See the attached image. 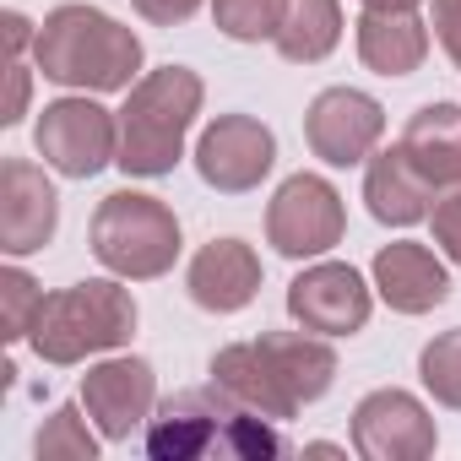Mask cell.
Returning a JSON list of instances; mask_svg holds the SVG:
<instances>
[{
	"instance_id": "30",
	"label": "cell",
	"mask_w": 461,
	"mask_h": 461,
	"mask_svg": "<svg viewBox=\"0 0 461 461\" xmlns=\"http://www.w3.org/2000/svg\"><path fill=\"white\" fill-rule=\"evenodd\" d=\"M0 23H6V55L17 60L28 44H39V33H33V23L23 17V12H6V17H0Z\"/></svg>"
},
{
	"instance_id": "18",
	"label": "cell",
	"mask_w": 461,
	"mask_h": 461,
	"mask_svg": "<svg viewBox=\"0 0 461 461\" xmlns=\"http://www.w3.org/2000/svg\"><path fill=\"white\" fill-rule=\"evenodd\" d=\"M358 60L375 77H412L429 60V28L418 12H369L358 17Z\"/></svg>"
},
{
	"instance_id": "32",
	"label": "cell",
	"mask_w": 461,
	"mask_h": 461,
	"mask_svg": "<svg viewBox=\"0 0 461 461\" xmlns=\"http://www.w3.org/2000/svg\"><path fill=\"white\" fill-rule=\"evenodd\" d=\"M304 456H342V445H326V439H315V445H304Z\"/></svg>"
},
{
	"instance_id": "7",
	"label": "cell",
	"mask_w": 461,
	"mask_h": 461,
	"mask_svg": "<svg viewBox=\"0 0 461 461\" xmlns=\"http://www.w3.org/2000/svg\"><path fill=\"white\" fill-rule=\"evenodd\" d=\"M277 163V136L256 114H217L195 141V174L217 195H245L256 190Z\"/></svg>"
},
{
	"instance_id": "19",
	"label": "cell",
	"mask_w": 461,
	"mask_h": 461,
	"mask_svg": "<svg viewBox=\"0 0 461 461\" xmlns=\"http://www.w3.org/2000/svg\"><path fill=\"white\" fill-rule=\"evenodd\" d=\"M256 342H261V353L272 358L277 380L288 385V396H294L299 407H310V402H321V396L331 391V380H337V353H331V342H326L321 331H267V337H256Z\"/></svg>"
},
{
	"instance_id": "28",
	"label": "cell",
	"mask_w": 461,
	"mask_h": 461,
	"mask_svg": "<svg viewBox=\"0 0 461 461\" xmlns=\"http://www.w3.org/2000/svg\"><path fill=\"white\" fill-rule=\"evenodd\" d=\"M131 6L158 28H174V23H190L201 12V0H131Z\"/></svg>"
},
{
	"instance_id": "10",
	"label": "cell",
	"mask_w": 461,
	"mask_h": 461,
	"mask_svg": "<svg viewBox=\"0 0 461 461\" xmlns=\"http://www.w3.org/2000/svg\"><path fill=\"white\" fill-rule=\"evenodd\" d=\"M380 136H385V109L358 87H326V93H315V104L304 114V141L331 168L369 163Z\"/></svg>"
},
{
	"instance_id": "15",
	"label": "cell",
	"mask_w": 461,
	"mask_h": 461,
	"mask_svg": "<svg viewBox=\"0 0 461 461\" xmlns=\"http://www.w3.org/2000/svg\"><path fill=\"white\" fill-rule=\"evenodd\" d=\"M369 272H375V294H380L396 315H429V310H439V304L450 299V272H445V261H439L429 245H418V240L385 245Z\"/></svg>"
},
{
	"instance_id": "8",
	"label": "cell",
	"mask_w": 461,
	"mask_h": 461,
	"mask_svg": "<svg viewBox=\"0 0 461 461\" xmlns=\"http://www.w3.org/2000/svg\"><path fill=\"white\" fill-rule=\"evenodd\" d=\"M240 402L212 391H179L147 418V456L158 461H195V456H228V429H234Z\"/></svg>"
},
{
	"instance_id": "13",
	"label": "cell",
	"mask_w": 461,
	"mask_h": 461,
	"mask_svg": "<svg viewBox=\"0 0 461 461\" xmlns=\"http://www.w3.org/2000/svg\"><path fill=\"white\" fill-rule=\"evenodd\" d=\"M55 228H60V195L44 179V168L28 158H6L0 163V250L33 256L55 240Z\"/></svg>"
},
{
	"instance_id": "25",
	"label": "cell",
	"mask_w": 461,
	"mask_h": 461,
	"mask_svg": "<svg viewBox=\"0 0 461 461\" xmlns=\"http://www.w3.org/2000/svg\"><path fill=\"white\" fill-rule=\"evenodd\" d=\"M44 288L23 272V267H6L0 272V337L6 342H23V337H33V326H39V310H44Z\"/></svg>"
},
{
	"instance_id": "9",
	"label": "cell",
	"mask_w": 461,
	"mask_h": 461,
	"mask_svg": "<svg viewBox=\"0 0 461 461\" xmlns=\"http://www.w3.org/2000/svg\"><path fill=\"white\" fill-rule=\"evenodd\" d=\"M434 418L412 391L380 385L353 407V450L364 461H423L434 456Z\"/></svg>"
},
{
	"instance_id": "14",
	"label": "cell",
	"mask_w": 461,
	"mask_h": 461,
	"mask_svg": "<svg viewBox=\"0 0 461 461\" xmlns=\"http://www.w3.org/2000/svg\"><path fill=\"white\" fill-rule=\"evenodd\" d=\"M185 288L206 315H240L261 294V256L245 240H212L195 250Z\"/></svg>"
},
{
	"instance_id": "17",
	"label": "cell",
	"mask_w": 461,
	"mask_h": 461,
	"mask_svg": "<svg viewBox=\"0 0 461 461\" xmlns=\"http://www.w3.org/2000/svg\"><path fill=\"white\" fill-rule=\"evenodd\" d=\"M212 385H217L222 396H234L240 407L272 418V423H288V418L299 412V402H294L288 385L277 380V369H272V358L261 353V342H234V348L212 353Z\"/></svg>"
},
{
	"instance_id": "5",
	"label": "cell",
	"mask_w": 461,
	"mask_h": 461,
	"mask_svg": "<svg viewBox=\"0 0 461 461\" xmlns=\"http://www.w3.org/2000/svg\"><path fill=\"white\" fill-rule=\"evenodd\" d=\"M348 234V206L337 195L331 179L321 174H294L277 185L272 206H267V240L277 256L288 261H321L326 250H337Z\"/></svg>"
},
{
	"instance_id": "2",
	"label": "cell",
	"mask_w": 461,
	"mask_h": 461,
	"mask_svg": "<svg viewBox=\"0 0 461 461\" xmlns=\"http://www.w3.org/2000/svg\"><path fill=\"white\" fill-rule=\"evenodd\" d=\"M201 77L190 66H163V71H147L131 93H125V109H120V168L136 174V179H158V174H174V163L185 158V136L201 114Z\"/></svg>"
},
{
	"instance_id": "20",
	"label": "cell",
	"mask_w": 461,
	"mask_h": 461,
	"mask_svg": "<svg viewBox=\"0 0 461 461\" xmlns=\"http://www.w3.org/2000/svg\"><path fill=\"white\" fill-rule=\"evenodd\" d=\"M402 147L429 174L434 190H456L461 185V104H423L407 120Z\"/></svg>"
},
{
	"instance_id": "11",
	"label": "cell",
	"mask_w": 461,
	"mask_h": 461,
	"mask_svg": "<svg viewBox=\"0 0 461 461\" xmlns=\"http://www.w3.org/2000/svg\"><path fill=\"white\" fill-rule=\"evenodd\" d=\"M288 315L304 326V331H321V337H353L369 326L375 315V294L369 283L342 267V261H315L304 267L294 283H288Z\"/></svg>"
},
{
	"instance_id": "1",
	"label": "cell",
	"mask_w": 461,
	"mask_h": 461,
	"mask_svg": "<svg viewBox=\"0 0 461 461\" xmlns=\"http://www.w3.org/2000/svg\"><path fill=\"white\" fill-rule=\"evenodd\" d=\"M33 60L71 93H131L141 82V39L98 6H55L39 23Z\"/></svg>"
},
{
	"instance_id": "31",
	"label": "cell",
	"mask_w": 461,
	"mask_h": 461,
	"mask_svg": "<svg viewBox=\"0 0 461 461\" xmlns=\"http://www.w3.org/2000/svg\"><path fill=\"white\" fill-rule=\"evenodd\" d=\"M364 6H369V12H418L423 0H364Z\"/></svg>"
},
{
	"instance_id": "26",
	"label": "cell",
	"mask_w": 461,
	"mask_h": 461,
	"mask_svg": "<svg viewBox=\"0 0 461 461\" xmlns=\"http://www.w3.org/2000/svg\"><path fill=\"white\" fill-rule=\"evenodd\" d=\"M434 245L445 261L461 267V185L450 195H434Z\"/></svg>"
},
{
	"instance_id": "21",
	"label": "cell",
	"mask_w": 461,
	"mask_h": 461,
	"mask_svg": "<svg viewBox=\"0 0 461 461\" xmlns=\"http://www.w3.org/2000/svg\"><path fill=\"white\" fill-rule=\"evenodd\" d=\"M277 55L294 66H315L342 44V0H288L283 28H277Z\"/></svg>"
},
{
	"instance_id": "3",
	"label": "cell",
	"mask_w": 461,
	"mask_h": 461,
	"mask_svg": "<svg viewBox=\"0 0 461 461\" xmlns=\"http://www.w3.org/2000/svg\"><path fill=\"white\" fill-rule=\"evenodd\" d=\"M136 337V299L131 288L109 283V277H87V283H71L60 294L44 299L39 310V326H33V353L44 364H82L93 353H114Z\"/></svg>"
},
{
	"instance_id": "12",
	"label": "cell",
	"mask_w": 461,
	"mask_h": 461,
	"mask_svg": "<svg viewBox=\"0 0 461 461\" xmlns=\"http://www.w3.org/2000/svg\"><path fill=\"white\" fill-rule=\"evenodd\" d=\"M82 407L104 439H131L158 407V375L147 358H104L82 375Z\"/></svg>"
},
{
	"instance_id": "23",
	"label": "cell",
	"mask_w": 461,
	"mask_h": 461,
	"mask_svg": "<svg viewBox=\"0 0 461 461\" xmlns=\"http://www.w3.org/2000/svg\"><path fill=\"white\" fill-rule=\"evenodd\" d=\"M283 6L288 0H212V23L217 33L240 39V44H261V39H277Z\"/></svg>"
},
{
	"instance_id": "22",
	"label": "cell",
	"mask_w": 461,
	"mask_h": 461,
	"mask_svg": "<svg viewBox=\"0 0 461 461\" xmlns=\"http://www.w3.org/2000/svg\"><path fill=\"white\" fill-rule=\"evenodd\" d=\"M418 380H423V391H429L439 407H456V412H461V326H456V331H439V337L418 353Z\"/></svg>"
},
{
	"instance_id": "4",
	"label": "cell",
	"mask_w": 461,
	"mask_h": 461,
	"mask_svg": "<svg viewBox=\"0 0 461 461\" xmlns=\"http://www.w3.org/2000/svg\"><path fill=\"white\" fill-rule=\"evenodd\" d=\"M93 256L125 277V283H152L174 272L179 261V217L168 201L141 195V190H114L93 212Z\"/></svg>"
},
{
	"instance_id": "24",
	"label": "cell",
	"mask_w": 461,
	"mask_h": 461,
	"mask_svg": "<svg viewBox=\"0 0 461 461\" xmlns=\"http://www.w3.org/2000/svg\"><path fill=\"white\" fill-rule=\"evenodd\" d=\"M82 412H87V407H60V412L39 429V439H33L39 461H93V456H98V434L87 429Z\"/></svg>"
},
{
	"instance_id": "6",
	"label": "cell",
	"mask_w": 461,
	"mask_h": 461,
	"mask_svg": "<svg viewBox=\"0 0 461 461\" xmlns=\"http://www.w3.org/2000/svg\"><path fill=\"white\" fill-rule=\"evenodd\" d=\"M33 147L55 174L93 179L98 168H109L120 158V114H109L87 93L82 98H55V104H44V114L33 125Z\"/></svg>"
},
{
	"instance_id": "16",
	"label": "cell",
	"mask_w": 461,
	"mask_h": 461,
	"mask_svg": "<svg viewBox=\"0 0 461 461\" xmlns=\"http://www.w3.org/2000/svg\"><path fill=\"white\" fill-rule=\"evenodd\" d=\"M364 201H369V217L385 222V228H412L434 212V185L429 174L407 158V147H385L369 158L364 168Z\"/></svg>"
},
{
	"instance_id": "29",
	"label": "cell",
	"mask_w": 461,
	"mask_h": 461,
	"mask_svg": "<svg viewBox=\"0 0 461 461\" xmlns=\"http://www.w3.org/2000/svg\"><path fill=\"white\" fill-rule=\"evenodd\" d=\"M28 114V71L12 60V93H6V114H0V125H17Z\"/></svg>"
},
{
	"instance_id": "27",
	"label": "cell",
	"mask_w": 461,
	"mask_h": 461,
	"mask_svg": "<svg viewBox=\"0 0 461 461\" xmlns=\"http://www.w3.org/2000/svg\"><path fill=\"white\" fill-rule=\"evenodd\" d=\"M434 39L450 55V66L461 71V0H434Z\"/></svg>"
}]
</instances>
